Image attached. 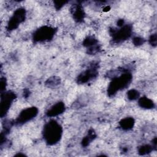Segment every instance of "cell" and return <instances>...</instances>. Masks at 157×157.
<instances>
[{
  "label": "cell",
  "instance_id": "9c48e42d",
  "mask_svg": "<svg viewBox=\"0 0 157 157\" xmlns=\"http://www.w3.org/2000/svg\"><path fill=\"white\" fill-rule=\"evenodd\" d=\"M64 110V104L63 102H58L53 105L47 112L48 117H55L62 113Z\"/></svg>",
  "mask_w": 157,
  "mask_h": 157
},
{
  "label": "cell",
  "instance_id": "3957f363",
  "mask_svg": "<svg viewBox=\"0 0 157 157\" xmlns=\"http://www.w3.org/2000/svg\"><path fill=\"white\" fill-rule=\"evenodd\" d=\"M55 29L51 27L43 26L38 29L34 34V39L37 42L48 40L53 38Z\"/></svg>",
  "mask_w": 157,
  "mask_h": 157
},
{
  "label": "cell",
  "instance_id": "52a82bcc",
  "mask_svg": "<svg viewBox=\"0 0 157 157\" xmlns=\"http://www.w3.org/2000/svg\"><path fill=\"white\" fill-rule=\"evenodd\" d=\"M97 74L98 72L96 67L94 66H91L89 69L80 74V75L78 77V82L81 83L87 82L93 78L95 77Z\"/></svg>",
  "mask_w": 157,
  "mask_h": 157
},
{
  "label": "cell",
  "instance_id": "5bb4252c",
  "mask_svg": "<svg viewBox=\"0 0 157 157\" xmlns=\"http://www.w3.org/2000/svg\"><path fill=\"white\" fill-rule=\"evenodd\" d=\"M153 146L149 145H145L140 147L139 149V153L141 155H144L150 153L153 150Z\"/></svg>",
  "mask_w": 157,
  "mask_h": 157
},
{
  "label": "cell",
  "instance_id": "9a60e30c",
  "mask_svg": "<svg viewBox=\"0 0 157 157\" xmlns=\"http://www.w3.org/2000/svg\"><path fill=\"white\" fill-rule=\"evenodd\" d=\"M139 96V92L136 90H131L128 93V99L131 100H135L137 99Z\"/></svg>",
  "mask_w": 157,
  "mask_h": 157
},
{
  "label": "cell",
  "instance_id": "ba28073f",
  "mask_svg": "<svg viewBox=\"0 0 157 157\" xmlns=\"http://www.w3.org/2000/svg\"><path fill=\"white\" fill-rule=\"evenodd\" d=\"M15 98V94L13 93L8 92L4 94L1 98V113H6L8 109L10 106L11 103Z\"/></svg>",
  "mask_w": 157,
  "mask_h": 157
},
{
  "label": "cell",
  "instance_id": "7c38bea8",
  "mask_svg": "<svg viewBox=\"0 0 157 157\" xmlns=\"http://www.w3.org/2000/svg\"><path fill=\"white\" fill-rule=\"evenodd\" d=\"M73 15L75 20H77L78 21H80L84 18V13L83 9L79 6H77L74 8Z\"/></svg>",
  "mask_w": 157,
  "mask_h": 157
},
{
  "label": "cell",
  "instance_id": "277c9868",
  "mask_svg": "<svg viewBox=\"0 0 157 157\" xmlns=\"http://www.w3.org/2000/svg\"><path fill=\"white\" fill-rule=\"evenodd\" d=\"M131 28L129 25H124L118 30H113V39L116 42H122L131 36Z\"/></svg>",
  "mask_w": 157,
  "mask_h": 157
},
{
  "label": "cell",
  "instance_id": "6da1fadb",
  "mask_svg": "<svg viewBox=\"0 0 157 157\" xmlns=\"http://www.w3.org/2000/svg\"><path fill=\"white\" fill-rule=\"evenodd\" d=\"M44 138L47 144L53 145L57 143L62 135V128L55 120H50L44 128Z\"/></svg>",
  "mask_w": 157,
  "mask_h": 157
},
{
  "label": "cell",
  "instance_id": "4fadbf2b",
  "mask_svg": "<svg viewBox=\"0 0 157 157\" xmlns=\"http://www.w3.org/2000/svg\"><path fill=\"white\" fill-rule=\"evenodd\" d=\"M94 137H95V134L93 131H91V132H88V135L83 139V141H82L83 146H87L92 141V140L94 138Z\"/></svg>",
  "mask_w": 157,
  "mask_h": 157
},
{
  "label": "cell",
  "instance_id": "8fae6325",
  "mask_svg": "<svg viewBox=\"0 0 157 157\" xmlns=\"http://www.w3.org/2000/svg\"><path fill=\"white\" fill-rule=\"evenodd\" d=\"M134 124V121L132 118H125L120 122L121 127L125 130H129L131 129Z\"/></svg>",
  "mask_w": 157,
  "mask_h": 157
},
{
  "label": "cell",
  "instance_id": "8992f818",
  "mask_svg": "<svg viewBox=\"0 0 157 157\" xmlns=\"http://www.w3.org/2000/svg\"><path fill=\"white\" fill-rule=\"evenodd\" d=\"M37 109L34 107L27 108L20 113L17 119V122L18 123H24L35 117L37 115Z\"/></svg>",
  "mask_w": 157,
  "mask_h": 157
},
{
  "label": "cell",
  "instance_id": "e0dca14e",
  "mask_svg": "<svg viewBox=\"0 0 157 157\" xmlns=\"http://www.w3.org/2000/svg\"><path fill=\"white\" fill-rule=\"evenodd\" d=\"M144 40L142 38H140V37H135L133 40V42L135 45H141L144 43Z\"/></svg>",
  "mask_w": 157,
  "mask_h": 157
},
{
  "label": "cell",
  "instance_id": "5b68a950",
  "mask_svg": "<svg viewBox=\"0 0 157 157\" xmlns=\"http://www.w3.org/2000/svg\"><path fill=\"white\" fill-rule=\"evenodd\" d=\"M25 17V10L23 9H17L9 22V24H8L9 29L12 30L17 28L18 25L24 20Z\"/></svg>",
  "mask_w": 157,
  "mask_h": 157
},
{
  "label": "cell",
  "instance_id": "30bf717a",
  "mask_svg": "<svg viewBox=\"0 0 157 157\" xmlns=\"http://www.w3.org/2000/svg\"><path fill=\"white\" fill-rule=\"evenodd\" d=\"M139 104L141 107L145 109H153L155 106L153 101L147 97L140 98L139 100Z\"/></svg>",
  "mask_w": 157,
  "mask_h": 157
},
{
  "label": "cell",
  "instance_id": "2e32d148",
  "mask_svg": "<svg viewBox=\"0 0 157 157\" xmlns=\"http://www.w3.org/2000/svg\"><path fill=\"white\" fill-rule=\"evenodd\" d=\"M149 41L150 43L153 45V46H156V34H152L150 39H149Z\"/></svg>",
  "mask_w": 157,
  "mask_h": 157
},
{
  "label": "cell",
  "instance_id": "7a4b0ae2",
  "mask_svg": "<svg viewBox=\"0 0 157 157\" xmlns=\"http://www.w3.org/2000/svg\"><path fill=\"white\" fill-rule=\"evenodd\" d=\"M131 78L132 76L129 73H124L121 76L114 78L108 88L109 94L113 95L120 90L126 87L130 83Z\"/></svg>",
  "mask_w": 157,
  "mask_h": 157
}]
</instances>
